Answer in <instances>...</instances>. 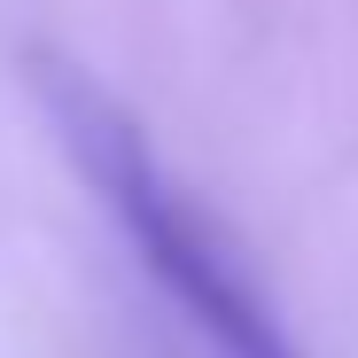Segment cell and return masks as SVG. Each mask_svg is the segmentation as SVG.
Returning a JSON list of instances; mask_svg holds the SVG:
<instances>
[{
  "mask_svg": "<svg viewBox=\"0 0 358 358\" xmlns=\"http://www.w3.org/2000/svg\"><path fill=\"white\" fill-rule=\"evenodd\" d=\"M55 101H63V125H71L78 156L94 164L109 210L125 218V234L141 242V257L164 273V288L195 312V327H203L226 358H296L288 335L273 327V312L257 304L250 273L226 257V242H218L187 203H179V187L156 171V156L141 148V133H133L94 86H63Z\"/></svg>",
  "mask_w": 358,
  "mask_h": 358,
  "instance_id": "6da1fadb",
  "label": "cell"
}]
</instances>
